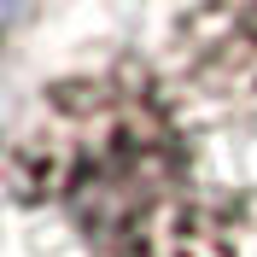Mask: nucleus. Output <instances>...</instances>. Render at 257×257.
I'll use <instances>...</instances> for the list:
<instances>
[{"label": "nucleus", "mask_w": 257, "mask_h": 257, "mask_svg": "<svg viewBox=\"0 0 257 257\" xmlns=\"http://www.w3.org/2000/svg\"><path fill=\"white\" fill-rule=\"evenodd\" d=\"M193 105L164 64L105 53L47 76L6 135V199L82 257H123L199 193Z\"/></svg>", "instance_id": "obj_1"}, {"label": "nucleus", "mask_w": 257, "mask_h": 257, "mask_svg": "<svg viewBox=\"0 0 257 257\" xmlns=\"http://www.w3.org/2000/svg\"><path fill=\"white\" fill-rule=\"evenodd\" d=\"M158 64L199 117L257 123V0H187Z\"/></svg>", "instance_id": "obj_2"}, {"label": "nucleus", "mask_w": 257, "mask_h": 257, "mask_svg": "<svg viewBox=\"0 0 257 257\" xmlns=\"http://www.w3.org/2000/svg\"><path fill=\"white\" fill-rule=\"evenodd\" d=\"M123 257H257V187H199Z\"/></svg>", "instance_id": "obj_3"}]
</instances>
